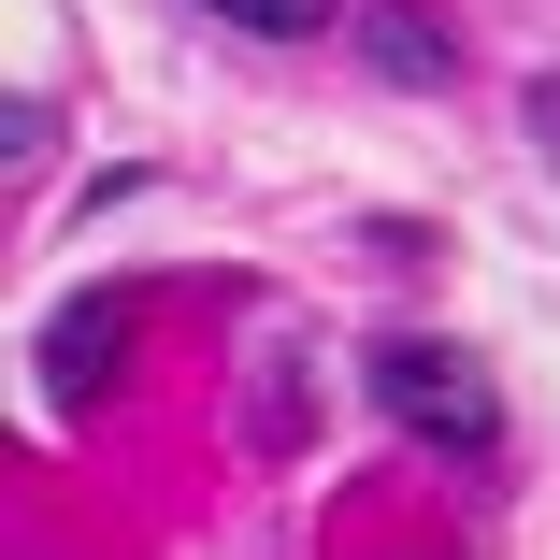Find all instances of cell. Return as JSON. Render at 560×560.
<instances>
[{"label": "cell", "instance_id": "7a4b0ae2", "mask_svg": "<svg viewBox=\"0 0 560 560\" xmlns=\"http://www.w3.org/2000/svg\"><path fill=\"white\" fill-rule=\"evenodd\" d=\"M130 288H101V302H72L58 330H44V388H101V374H116V346H130Z\"/></svg>", "mask_w": 560, "mask_h": 560}, {"label": "cell", "instance_id": "277c9868", "mask_svg": "<svg viewBox=\"0 0 560 560\" xmlns=\"http://www.w3.org/2000/svg\"><path fill=\"white\" fill-rule=\"evenodd\" d=\"M245 431L273 445V460L302 445V346H259V388H245Z\"/></svg>", "mask_w": 560, "mask_h": 560}, {"label": "cell", "instance_id": "3957f363", "mask_svg": "<svg viewBox=\"0 0 560 560\" xmlns=\"http://www.w3.org/2000/svg\"><path fill=\"white\" fill-rule=\"evenodd\" d=\"M360 44H374V72H388V86H445V72H460V44H445L417 0H374V15H360Z\"/></svg>", "mask_w": 560, "mask_h": 560}, {"label": "cell", "instance_id": "6da1fadb", "mask_svg": "<svg viewBox=\"0 0 560 560\" xmlns=\"http://www.w3.org/2000/svg\"><path fill=\"white\" fill-rule=\"evenodd\" d=\"M374 402L417 445H445V460H503V388L460 346H431V330H388V346H374Z\"/></svg>", "mask_w": 560, "mask_h": 560}, {"label": "cell", "instance_id": "5b68a950", "mask_svg": "<svg viewBox=\"0 0 560 560\" xmlns=\"http://www.w3.org/2000/svg\"><path fill=\"white\" fill-rule=\"evenodd\" d=\"M201 15H231L259 44H302V30H330V0H201Z\"/></svg>", "mask_w": 560, "mask_h": 560}]
</instances>
